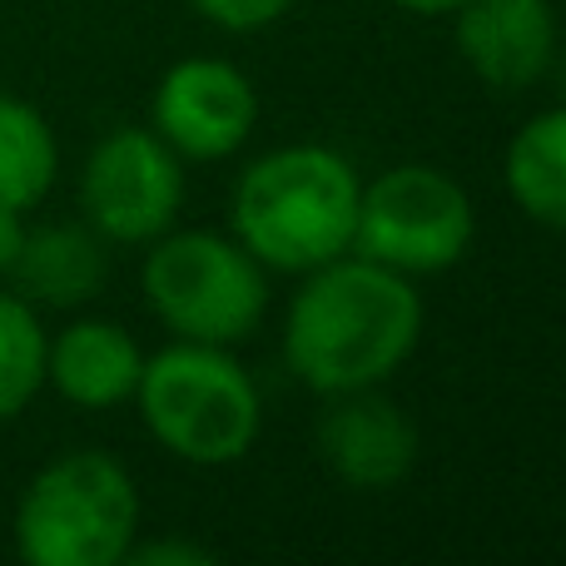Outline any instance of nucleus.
Listing matches in <instances>:
<instances>
[{"mask_svg":"<svg viewBox=\"0 0 566 566\" xmlns=\"http://www.w3.org/2000/svg\"><path fill=\"white\" fill-rule=\"evenodd\" d=\"M452 20L462 65L488 90H527L557 60L552 0H462Z\"/></svg>","mask_w":566,"mask_h":566,"instance_id":"9","label":"nucleus"},{"mask_svg":"<svg viewBox=\"0 0 566 566\" xmlns=\"http://www.w3.org/2000/svg\"><path fill=\"white\" fill-rule=\"evenodd\" d=\"M25 234H30L25 209L0 205V279H6L10 269H15V259H20V244H25Z\"/></svg>","mask_w":566,"mask_h":566,"instance_id":"18","label":"nucleus"},{"mask_svg":"<svg viewBox=\"0 0 566 566\" xmlns=\"http://www.w3.org/2000/svg\"><path fill=\"white\" fill-rule=\"evenodd\" d=\"M209 25L229 30V35H254V30L274 25L293 0H189Z\"/></svg>","mask_w":566,"mask_h":566,"instance_id":"16","label":"nucleus"},{"mask_svg":"<svg viewBox=\"0 0 566 566\" xmlns=\"http://www.w3.org/2000/svg\"><path fill=\"white\" fill-rule=\"evenodd\" d=\"M358 169L328 145H283L239 175L229 224L274 274H308L353 254Z\"/></svg>","mask_w":566,"mask_h":566,"instance_id":"2","label":"nucleus"},{"mask_svg":"<svg viewBox=\"0 0 566 566\" xmlns=\"http://www.w3.org/2000/svg\"><path fill=\"white\" fill-rule=\"evenodd\" d=\"M60 145L50 119L30 99L0 90V205L35 209L55 189Z\"/></svg>","mask_w":566,"mask_h":566,"instance_id":"14","label":"nucleus"},{"mask_svg":"<svg viewBox=\"0 0 566 566\" xmlns=\"http://www.w3.org/2000/svg\"><path fill=\"white\" fill-rule=\"evenodd\" d=\"M135 402L149 438L189 468H229L264 432L259 382L224 343L175 338L159 348L145 358Z\"/></svg>","mask_w":566,"mask_h":566,"instance_id":"3","label":"nucleus"},{"mask_svg":"<svg viewBox=\"0 0 566 566\" xmlns=\"http://www.w3.org/2000/svg\"><path fill=\"white\" fill-rule=\"evenodd\" d=\"M318 458L353 492H388L418 468V428L378 388L343 392L318 422Z\"/></svg>","mask_w":566,"mask_h":566,"instance_id":"10","label":"nucleus"},{"mask_svg":"<svg viewBox=\"0 0 566 566\" xmlns=\"http://www.w3.org/2000/svg\"><path fill=\"white\" fill-rule=\"evenodd\" d=\"M125 562H135V566H214V552L195 547V542H175V537H159V542L135 537Z\"/></svg>","mask_w":566,"mask_h":566,"instance_id":"17","label":"nucleus"},{"mask_svg":"<svg viewBox=\"0 0 566 566\" xmlns=\"http://www.w3.org/2000/svg\"><path fill=\"white\" fill-rule=\"evenodd\" d=\"M185 205V159L155 129H109L80 169V209L105 244H155Z\"/></svg>","mask_w":566,"mask_h":566,"instance_id":"7","label":"nucleus"},{"mask_svg":"<svg viewBox=\"0 0 566 566\" xmlns=\"http://www.w3.org/2000/svg\"><path fill=\"white\" fill-rule=\"evenodd\" d=\"M502 179L532 224L566 234V105L542 109L512 135Z\"/></svg>","mask_w":566,"mask_h":566,"instance_id":"13","label":"nucleus"},{"mask_svg":"<svg viewBox=\"0 0 566 566\" xmlns=\"http://www.w3.org/2000/svg\"><path fill=\"white\" fill-rule=\"evenodd\" d=\"M135 537L139 488L95 448L50 458L15 502V552L30 566H119Z\"/></svg>","mask_w":566,"mask_h":566,"instance_id":"4","label":"nucleus"},{"mask_svg":"<svg viewBox=\"0 0 566 566\" xmlns=\"http://www.w3.org/2000/svg\"><path fill=\"white\" fill-rule=\"evenodd\" d=\"M105 239L90 224H40L25 234L15 269L6 279L35 308H80L105 289Z\"/></svg>","mask_w":566,"mask_h":566,"instance_id":"12","label":"nucleus"},{"mask_svg":"<svg viewBox=\"0 0 566 566\" xmlns=\"http://www.w3.org/2000/svg\"><path fill=\"white\" fill-rule=\"evenodd\" d=\"M283 318V368L318 398L388 382L422 338V293L408 274L343 254L298 274Z\"/></svg>","mask_w":566,"mask_h":566,"instance_id":"1","label":"nucleus"},{"mask_svg":"<svg viewBox=\"0 0 566 566\" xmlns=\"http://www.w3.org/2000/svg\"><path fill=\"white\" fill-rule=\"evenodd\" d=\"M145 303L175 338L189 343H244L269 308L264 264L234 234L214 229H165L149 244Z\"/></svg>","mask_w":566,"mask_h":566,"instance_id":"5","label":"nucleus"},{"mask_svg":"<svg viewBox=\"0 0 566 566\" xmlns=\"http://www.w3.org/2000/svg\"><path fill=\"white\" fill-rule=\"evenodd\" d=\"M398 10H412V15H452L462 0H392Z\"/></svg>","mask_w":566,"mask_h":566,"instance_id":"19","label":"nucleus"},{"mask_svg":"<svg viewBox=\"0 0 566 566\" xmlns=\"http://www.w3.org/2000/svg\"><path fill=\"white\" fill-rule=\"evenodd\" d=\"M45 348L50 333L35 303L15 289H0V422L20 418L45 388Z\"/></svg>","mask_w":566,"mask_h":566,"instance_id":"15","label":"nucleus"},{"mask_svg":"<svg viewBox=\"0 0 566 566\" xmlns=\"http://www.w3.org/2000/svg\"><path fill=\"white\" fill-rule=\"evenodd\" d=\"M145 353L115 318H75L50 338L45 382L80 412H105L135 398Z\"/></svg>","mask_w":566,"mask_h":566,"instance_id":"11","label":"nucleus"},{"mask_svg":"<svg viewBox=\"0 0 566 566\" xmlns=\"http://www.w3.org/2000/svg\"><path fill=\"white\" fill-rule=\"evenodd\" d=\"M259 125V90L239 65L189 55L155 85V135L179 159H229Z\"/></svg>","mask_w":566,"mask_h":566,"instance_id":"8","label":"nucleus"},{"mask_svg":"<svg viewBox=\"0 0 566 566\" xmlns=\"http://www.w3.org/2000/svg\"><path fill=\"white\" fill-rule=\"evenodd\" d=\"M472 195L438 165H392L358 189L353 254L408 279L442 274L472 249Z\"/></svg>","mask_w":566,"mask_h":566,"instance_id":"6","label":"nucleus"}]
</instances>
